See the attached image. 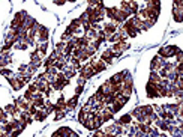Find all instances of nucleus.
I'll return each mask as SVG.
<instances>
[{
	"label": "nucleus",
	"instance_id": "nucleus-1",
	"mask_svg": "<svg viewBox=\"0 0 183 137\" xmlns=\"http://www.w3.org/2000/svg\"><path fill=\"white\" fill-rule=\"evenodd\" d=\"M179 50H180V48H179L177 45H164V47H161V48H159L158 56L167 60V59H170V57H173V56H174Z\"/></svg>",
	"mask_w": 183,
	"mask_h": 137
},
{
	"label": "nucleus",
	"instance_id": "nucleus-2",
	"mask_svg": "<svg viewBox=\"0 0 183 137\" xmlns=\"http://www.w3.org/2000/svg\"><path fill=\"white\" fill-rule=\"evenodd\" d=\"M128 48H129V44L128 42H114L113 47H111V51L114 53L116 57H119V56H120L125 50H128Z\"/></svg>",
	"mask_w": 183,
	"mask_h": 137
},
{
	"label": "nucleus",
	"instance_id": "nucleus-3",
	"mask_svg": "<svg viewBox=\"0 0 183 137\" xmlns=\"http://www.w3.org/2000/svg\"><path fill=\"white\" fill-rule=\"evenodd\" d=\"M165 62H167L165 59H162V57L156 56V57H153V59H152V62H150V69H152V71H156V72H158L159 69L165 65Z\"/></svg>",
	"mask_w": 183,
	"mask_h": 137
},
{
	"label": "nucleus",
	"instance_id": "nucleus-4",
	"mask_svg": "<svg viewBox=\"0 0 183 137\" xmlns=\"http://www.w3.org/2000/svg\"><path fill=\"white\" fill-rule=\"evenodd\" d=\"M158 83H150L149 81L147 85H146V94H147L149 98H159V95H158Z\"/></svg>",
	"mask_w": 183,
	"mask_h": 137
},
{
	"label": "nucleus",
	"instance_id": "nucleus-5",
	"mask_svg": "<svg viewBox=\"0 0 183 137\" xmlns=\"http://www.w3.org/2000/svg\"><path fill=\"white\" fill-rule=\"evenodd\" d=\"M80 74H81V77L83 78H90L95 76V71H93V66L90 65V63H87V65H84V66H81V69H80Z\"/></svg>",
	"mask_w": 183,
	"mask_h": 137
},
{
	"label": "nucleus",
	"instance_id": "nucleus-6",
	"mask_svg": "<svg viewBox=\"0 0 183 137\" xmlns=\"http://www.w3.org/2000/svg\"><path fill=\"white\" fill-rule=\"evenodd\" d=\"M5 111H6V115L15 118V119H18V115L21 113V110L18 109L15 104H8V105H5Z\"/></svg>",
	"mask_w": 183,
	"mask_h": 137
},
{
	"label": "nucleus",
	"instance_id": "nucleus-7",
	"mask_svg": "<svg viewBox=\"0 0 183 137\" xmlns=\"http://www.w3.org/2000/svg\"><path fill=\"white\" fill-rule=\"evenodd\" d=\"M90 65L93 66V71H95V74H99V72H102V71H105V68H107V63L105 62H102V60H92L90 62Z\"/></svg>",
	"mask_w": 183,
	"mask_h": 137
},
{
	"label": "nucleus",
	"instance_id": "nucleus-8",
	"mask_svg": "<svg viewBox=\"0 0 183 137\" xmlns=\"http://www.w3.org/2000/svg\"><path fill=\"white\" fill-rule=\"evenodd\" d=\"M126 76H128V72H125V71H122V72H117V74H114L113 77L110 78V83H111V85H122Z\"/></svg>",
	"mask_w": 183,
	"mask_h": 137
},
{
	"label": "nucleus",
	"instance_id": "nucleus-9",
	"mask_svg": "<svg viewBox=\"0 0 183 137\" xmlns=\"http://www.w3.org/2000/svg\"><path fill=\"white\" fill-rule=\"evenodd\" d=\"M114 53L111 51V48H108V50H105L104 53H102V56H101V60L102 62H105L107 65H111L113 63V60H114Z\"/></svg>",
	"mask_w": 183,
	"mask_h": 137
},
{
	"label": "nucleus",
	"instance_id": "nucleus-10",
	"mask_svg": "<svg viewBox=\"0 0 183 137\" xmlns=\"http://www.w3.org/2000/svg\"><path fill=\"white\" fill-rule=\"evenodd\" d=\"M9 81V85L12 86V89L14 91H20L23 86H24V83H23V80H20L18 77H9V78H6Z\"/></svg>",
	"mask_w": 183,
	"mask_h": 137
},
{
	"label": "nucleus",
	"instance_id": "nucleus-11",
	"mask_svg": "<svg viewBox=\"0 0 183 137\" xmlns=\"http://www.w3.org/2000/svg\"><path fill=\"white\" fill-rule=\"evenodd\" d=\"M14 104H15V105H17L21 111H27V110H29V107H30V103H29L27 100H24L23 96H21V98H17Z\"/></svg>",
	"mask_w": 183,
	"mask_h": 137
},
{
	"label": "nucleus",
	"instance_id": "nucleus-12",
	"mask_svg": "<svg viewBox=\"0 0 183 137\" xmlns=\"http://www.w3.org/2000/svg\"><path fill=\"white\" fill-rule=\"evenodd\" d=\"M98 91L104 95H110V94H113V85H111L110 80H108V81H105L104 85H101V87H99Z\"/></svg>",
	"mask_w": 183,
	"mask_h": 137
},
{
	"label": "nucleus",
	"instance_id": "nucleus-13",
	"mask_svg": "<svg viewBox=\"0 0 183 137\" xmlns=\"http://www.w3.org/2000/svg\"><path fill=\"white\" fill-rule=\"evenodd\" d=\"M173 18H174L176 23H180L183 20V8L174 6V8H173Z\"/></svg>",
	"mask_w": 183,
	"mask_h": 137
},
{
	"label": "nucleus",
	"instance_id": "nucleus-14",
	"mask_svg": "<svg viewBox=\"0 0 183 137\" xmlns=\"http://www.w3.org/2000/svg\"><path fill=\"white\" fill-rule=\"evenodd\" d=\"M132 118L131 113H128V115H123V116H120V119L117 120V124L119 125H122V127H126V125H129V124H132Z\"/></svg>",
	"mask_w": 183,
	"mask_h": 137
},
{
	"label": "nucleus",
	"instance_id": "nucleus-15",
	"mask_svg": "<svg viewBox=\"0 0 183 137\" xmlns=\"http://www.w3.org/2000/svg\"><path fill=\"white\" fill-rule=\"evenodd\" d=\"M101 116H102V119H104V122H105V120H110V119H113L114 113H113V111H111V110H110V109H108L107 105H105L104 109L101 110Z\"/></svg>",
	"mask_w": 183,
	"mask_h": 137
},
{
	"label": "nucleus",
	"instance_id": "nucleus-16",
	"mask_svg": "<svg viewBox=\"0 0 183 137\" xmlns=\"http://www.w3.org/2000/svg\"><path fill=\"white\" fill-rule=\"evenodd\" d=\"M105 9V15L110 18L111 21L114 20V17H116V14H117V11H119V8H114V6H108V8H104Z\"/></svg>",
	"mask_w": 183,
	"mask_h": 137
},
{
	"label": "nucleus",
	"instance_id": "nucleus-17",
	"mask_svg": "<svg viewBox=\"0 0 183 137\" xmlns=\"http://www.w3.org/2000/svg\"><path fill=\"white\" fill-rule=\"evenodd\" d=\"M71 131H72V130H71V128H68V127H60V128L57 130L56 133L59 134V137H69Z\"/></svg>",
	"mask_w": 183,
	"mask_h": 137
},
{
	"label": "nucleus",
	"instance_id": "nucleus-18",
	"mask_svg": "<svg viewBox=\"0 0 183 137\" xmlns=\"http://www.w3.org/2000/svg\"><path fill=\"white\" fill-rule=\"evenodd\" d=\"M162 78L159 77V74H158L156 71H150V76H149V81L150 83H159Z\"/></svg>",
	"mask_w": 183,
	"mask_h": 137
},
{
	"label": "nucleus",
	"instance_id": "nucleus-19",
	"mask_svg": "<svg viewBox=\"0 0 183 137\" xmlns=\"http://www.w3.org/2000/svg\"><path fill=\"white\" fill-rule=\"evenodd\" d=\"M77 103H78V95H74V96L71 98L69 101L66 103V107H68L69 110H72V109H75V105H77Z\"/></svg>",
	"mask_w": 183,
	"mask_h": 137
},
{
	"label": "nucleus",
	"instance_id": "nucleus-20",
	"mask_svg": "<svg viewBox=\"0 0 183 137\" xmlns=\"http://www.w3.org/2000/svg\"><path fill=\"white\" fill-rule=\"evenodd\" d=\"M33 118H35V120H44L45 118H47V113H45L42 109H38V111L35 113Z\"/></svg>",
	"mask_w": 183,
	"mask_h": 137
},
{
	"label": "nucleus",
	"instance_id": "nucleus-21",
	"mask_svg": "<svg viewBox=\"0 0 183 137\" xmlns=\"http://www.w3.org/2000/svg\"><path fill=\"white\" fill-rule=\"evenodd\" d=\"M122 11H125V12H128L129 14V11H131V5H129V0H122V3H120V8ZM131 15V14H129Z\"/></svg>",
	"mask_w": 183,
	"mask_h": 137
},
{
	"label": "nucleus",
	"instance_id": "nucleus-22",
	"mask_svg": "<svg viewBox=\"0 0 183 137\" xmlns=\"http://www.w3.org/2000/svg\"><path fill=\"white\" fill-rule=\"evenodd\" d=\"M47 48H48V44L47 42H39L36 45V50L41 53V54H45V53H47Z\"/></svg>",
	"mask_w": 183,
	"mask_h": 137
},
{
	"label": "nucleus",
	"instance_id": "nucleus-23",
	"mask_svg": "<svg viewBox=\"0 0 183 137\" xmlns=\"http://www.w3.org/2000/svg\"><path fill=\"white\" fill-rule=\"evenodd\" d=\"M0 76H3L5 78H9V77H12V71L8 69L6 66H2L0 68Z\"/></svg>",
	"mask_w": 183,
	"mask_h": 137
},
{
	"label": "nucleus",
	"instance_id": "nucleus-24",
	"mask_svg": "<svg viewBox=\"0 0 183 137\" xmlns=\"http://www.w3.org/2000/svg\"><path fill=\"white\" fill-rule=\"evenodd\" d=\"M65 48H66V42H59L57 45H56V48H54V50L59 53V54L65 56V54H63V53H65Z\"/></svg>",
	"mask_w": 183,
	"mask_h": 137
},
{
	"label": "nucleus",
	"instance_id": "nucleus-25",
	"mask_svg": "<svg viewBox=\"0 0 183 137\" xmlns=\"http://www.w3.org/2000/svg\"><path fill=\"white\" fill-rule=\"evenodd\" d=\"M14 47H15L17 50H21V51H26L27 48H29L26 42H20V41H18V42H15V45H14Z\"/></svg>",
	"mask_w": 183,
	"mask_h": 137
},
{
	"label": "nucleus",
	"instance_id": "nucleus-26",
	"mask_svg": "<svg viewBox=\"0 0 183 137\" xmlns=\"http://www.w3.org/2000/svg\"><path fill=\"white\" fill-rule=\"evenodd\" d=\"M27 92H30V94H35V92H38V87H36L35 81L29 85V87H27Z\"/></svg>",
	"mask_w": 183,
	"mask_h": 137
},
{
	"label": "nucleus",
	"instance_id": "nucleus-27",
	"mask_svg": "<svg viewBox=\"0 0 183 137\" xmlns=\"http://www.w3.org/2000/svg\"><path fill=\"white\" fill-rule=\"evenodd\" d=\"M173 57H176V60H177V63H182V59H183V53H182V50H179V51L176 53Z\"/></svg>",
	"mask_w": 183,
	"mask_h": 137
},
{
	"label": "nucleus",
	"instance_id": "nucleus-28",
	"mask_svg": "<svg viewBox=\"0 0 183 137\" xmlns=\"http://www.w3.org/2000/svg\"><path fill=\"white\" fill-rule=\"evenodd\" d=\"M36 111H38V109H36V107L33 105V104H30V107H29V110H27V113H29V115H30V116L33 118V116H35V113H36Z\"/></svg>",
	"mask_w": 183,
	"mask_h": 137
},
{
	"label": "nucleus",
	"instance_id": "nucleus-29",
	"mask_svg": "<svg viewBox=\"0 0 183 137\" xmlns=\"http://www.w3.org/2000/svg\"><path fill=\"white\" fill-rule=\"evenodd\" d=\"M53 65H54V60L50 59V57H48V59L44 62V66H45V68H50V66H53Z\"/></svg>",
	"mask_w": 183,
	"mask_h": 137
},
{
	"label": "nucleus",
	"instance_id": "nucleus-30",
	"mask_svg": "<svg viewBox=\"0 0 183 137\" xmlns=\"http://www.w3.org/2000/svg\"><path fill=\"white\" fill-rule=\"evenodd\" d=\"M83 89H84V85H81V83H78V86H77V89H75V94L80 95L81 92H83Z\"/></svg>",
	"mask_w": 183,
	"mask_h": 137
},
{
	"label": "nucleus",
	"instance_id": "nucleus-31",
	"mask_svg": "<svg viewBox=\"0 0 183 137\" xmlns=\"http://www.w3.org/2000/svg\"><path fill=\"white\" fill-rule=\"evenodd\" d=\"M63 116H65V110H63V111H57V113H56V120L63 119Z\"/></svg>",
	"mask_w": 183,
	"mask_h": 137
},
{
	"label": "nucleus",
	"instance_id": "nucleus-32",
	"mask_svg": "<svg viewBox=\"0 0 183 137\" xmlns=\"http://www.w3.org/2000/svg\"><path fill=\"white\" fill-rule=\"evenodd\" d=\"M173 3H174V6H180V8H183V0H173Z\"/></svg>",
	"mask_w": 183,
	"mask_h": 137
},
{
	"label": "nucleus",
	"instance_id": "nucleus-33",
	"mask_svg": "<svg viewBox=\"0 0 183 137\" xmlns=\"http://www.w3.org/2000/svg\"><path fill=\"white\" fill-rule=\"evenodd\" d=\"M53 2H54L57 6H62V5H65V3H66V0H53Z\"/></svg>",
	"mask_w": 183,
	"mask_h": 137
},
{
	"label": "nucleus",
	"instance_id": "nucleus-34",
	"mask_svg": "<svg viewBox=\"0 0 183 137\" xmlns=\"http://www.w3.org/2000/svg\"><path fill=\"white\" fill-rule=\"evenodd\" d=\"M144 2H147V3H149V0H144Z\"/></svg>",
	"mask_w": 183,
	"mask_h": 137
}]
</instances>
